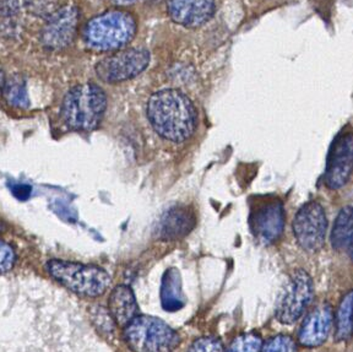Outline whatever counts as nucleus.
Wrapping results in <instances>:
<instances>
[{
  "mask_svg": "<svg viewBox=\"0 0 353 352\" xmlns=\"http://www.w3.org/2000/svg\"><path fill=\"white\" fill-rule=\"evenodd\" d=\"M192 352H221L225 351L223 344L221 342L220 339L214 338V336H205L200 338L198 340L193 342V345L189 349Z\"/></svg>",
  "mask_w": 353,
  "mask_h": 352,
  "instance_id": "412c9836",
  "label": "nucleus"
},
{
  "mask_svg": "<svg viewBox=\"0 0 353 352\" xmlns=\"http://www.w3.org/2000/svg\"><path fill=\"white\" fill-rule=\"evenodd\" d=\"M94 315L97 317L96 324L99 326V331H105L108 334L114 331V325H117L116 322L112 318V315H110V312L107 309L99 307L97 309V313H94Z\"/></svg>",
  "mask_w": 353,
  "mask_h": 352,
  "instance_id": "b1692460",
  "label": "nucleus"
},
{
  "mask_svg": "<svg viewBox=\"0 0 353 352\" xmlns=\"http://www.w3.org/2000/svg\"><path fill=\"white\" fill-rule=\"evenodd\" d=\"M261 336L255 333L241 334L233 339V342L227 347L228 352H258L261 351L263 346Z\"/></svg>",
  "mask_w": 353,
  "mask_h": 352,
  "instance_id": "6ab92c4d",
  "label": "nucleus"
},
{
  "mask_svg": "<svg viewBox=\"0 0 353 352\" xmlns=\"http://www.w3.org/2000/svg\"><path fill=\"white\" fill-rule=\"evenodd\" d=\"M331 243L339 252H352V208L348 205L337 215L335 225L331 232Z\"/></svg>",
  "mask_w": 353,
  "mask_h": 352,
  "instance_id": "dca6fc26",
  "label": "nucleus"
},
{
  "mask_svg": "<svg viewBox=\"0 0 353 352\" xmlns=\"http://www.w3.org/2000/svg\"><path fill=\"white\" fill-rule=\"evenodd\" d=\"M47 271L63 286L83 297H99L110 285V276L94 265L80 264L64 260H50Z\"/></svg>",
  "mask_w": 353,
  "mask_h": 352,
  "instance_id": "20e7f679",
  "label": "nucleus"
},
{
  "mask_svg": "<svg viewBox=\"0 0 353 352\" xmlns=\"http://www.w3.org/2000/svg\"><path fill=\"white\" fill-rule=\"evenodd\" d=\"M352 135L343 134L335 140L327 157L324 179L329 189L346 186L352 172Z\"/></svg>",
  "mask_w": 353,
  "mask_h": 352,
  "instance_id": "9b49d317",
  "label": "nucleus"
},
{
  "mask_svg": "<svg viewBox=\"0 0 353 352\" xmlns=\"http://www.w3.org/2000/svg\"><path fill=\"white\" fill-rule=\"evenodd\" d=\"M137 20L124 10L105 11L83 28V42L96 52H113L130 43L137 33Z\"/></svg>",
  "mask_w": 353,
  "mask_h": 352,
  "instance_id": "f03ea898",
  "label": "nucleus"
},
{
  "mask_svg": "<svg viewBox=\"0 0 353 352\" xmlns=\"http://www.w3.org/2000/svg\"><path fill=\"white\" fill-rule=\"evenodd\" d=\"M11 192L14 194V197L19 199V200H26V199L30 198L32 188H31V186H28V184H15L11 188Z\"/></svg>",
  "mask_w": 353,
  "mask_h": 352,
  "instance_id": "393cba45",
  "label": "nucleus"
},
{
  "mask_svg": "<svg viewBox=\"0 0 353 352\" xmlns=\"http://www.w3.org/2000/svg\"><path fill=\"white\" fill-rule=\"evenodd\" d=\"M4 84H6V77H4V72L0 70V92L3 91V88H4Z\"/></svg>",
  "mask_w": 353,
  "mask_h": 352,
  "instance_id": "bb28decb",
  "label": "nucleus"
},
{
  "mask_svg": "<svg viewBox=\"0 0 353 352\" xmlns=\"http://www.w3.org/2000/svg\"><path fill=\"white\" fill-rule=\"evenodd\" d=\"M150 53L143 48L118 50L96 64V74L103 83L117 84L132 80L149 66Z\"/></svg>",
  "mask_w": 353,
  "mask_h": 352,
  "instance_id": "0eeeda50",
  "label": "nucleus"
},
{
  "mask_svg": "<svg viewBox=\"0 0 353 352\" xmlns=\"http://www.w3.org/2000/svg\"><path fill=\"white\" fill-rule=\"evenodd\" d=\"M17 262V254L10 244L0 241V274L12 269Z\"/></svg>",
  "mask_w": 353,
  "mask_h": 352,
  "instance_id": "5701e85b",
  "label": "nucleus"
},
{
  "mask_svg": "<svg viewBox=\"0 0 353 352\" xmlns=\"http://www.w3.org/2000/svg\"><path fill=\"white\" fill-rule=\"evenodd\" d=\"M167 11L172 21L178 25L199 28L214 17L215 0H168Z\"/></svg>",
  "mask_w": 353,
  "mask_h": 352,
  "instance_id": "f8f14e48",
  "label": "nucleus"
},
{
  "mask_svg": "<svg viewBox=\"0 0 353 352\" xmlns=\"http://www.w3.org/2000/svg\"><path fill=\"white\" fill-rule=\"evenodd\" d=\"M195 225V216L193 211L178 206L168 210L161 219L160 236L165 239L183 238L193 230Z\"/></svg>",
  "mask_w": 353,
  "mask_h": 352,
  "instance_id": "2eb2a0df",
  "label": "nucleus"
},
{
  "mask_svg": "<svg viewBox=\"0 0 353 352\" xmlns=\"http://www.w3.org/2000/svg\"><path fill=\"white\" fill-rule=\"evenodd\" d=\"M108 312L117 325L124 328L138 315L139 307L135 295L128 285H119L110 292Z\"/></svg>",
  "mask_w": 353,
  "mask_h": 352,
  "instance_id": "4468645a",
  "label": "nucleus"
},
{
  "mask_svg": "<svg viewBox=\"0 0 353 352\" xmlns=\"http://www.w3.org/2000/svg\"><path fill=\"white\" fill-rule=\"evenodd\" d=\"M31 0H0V17H12L30 6Z\"/></svg>",
  "mask_w": 353,
  "mask_h": 352,
  "instance_id": "4be33fe9",
  "label": "nucleus"
},
{
  "mask_svg": "<svg viewBox=\"0 0 353 352\" xmlns=\"http://www.w3.org/2000/svg\"><path fill=\"white\" fill-rule=\"evenodd\" d=\"M112 4H114V6H128V4H132L134 1H137V0H110Z\"/></svg>",
  "mask_w": 353,
  "mask_h": 352,
  "instance_id": "a878e982",
  "label": "nucleus"
},
{
  "mask_svg": "<svg viewBox=\"0 0 353 352\" xmlns=\"http://www.w3.org/2000/svg\"><path fill=\"white\" fill-rule=\"evenodd\" d=\"M3 92L9 105L17 108H28L30 106L26 83L22 77H12L9 80H6Z\"/></svg>",
  "mask_w": 353,
  "mask_h": 352,
  "instance_id": "a211bd4d",
  "label": "nucleus"
},
{
  "mask_svg": "<svg viewBox=\"0 0 353 352\" xmlns=\"http://www.w3.org/2000/svg\"><path fill=\"white\" fill-rule=\"evenodd\" d=\"M263 352H292L297 351V344L291 336L277 335L272 336L263 342L261 346Z\"/></svg>",
  "mask_w": 353,
  "mask_h": 352,
  "instance_id": "aec40b11",
  "label": "nucleus"
},
{
  "mask_svg": "<svg viewBox=\"0 0 353 352\" xmlns=\"http://www.w3.org/2000/svg\"><path fill=\"white\" fill-rule=\"evenodd\" d=\"M123 329L124 342L132 351H172L181 342L174 329L152 315H137Z\"/></svg>",
  "mask_w": 353,
  "mask_h": 352,
  "instance_id": "39448f33",
  "label": "nucleus"
},
{
  "mask_svg": "<svg viewBox=\"0 0 353 352\" xmlns=\"http://www.w3.org/2000/svg\"><path fill=\"white\" fill-rule=\"evenodd\" d=\"M80 12L77 8L65 6L55 10L47 19L42 30V43L52 50H64L77 37Z\"/></svg>",
  "mask_w": 353,
  "mask_h": 352,
  "instance_id": "9d476101",
  "label": "nucleus"
},
{
  "mask_svg": "<svg viewBox=\"0 0 353 352\" xmlns=\"http://www.w3.org/2000/svg\"><path fill=\"white\" fill-rule=\"evenodd\" d=\"M107 108L105 92L96 84L72 88L64 97L61 117L66 127L79 132H91L99 127Z\"/></svg>",
  "mask_w": 353,
  "mask_h": 352,
  "instance_id": "7ed1b4c3",
  "label": "nucleus"
},
{
  "mask_svg": "<svg viewBox=\"0 0 353 352\" xmlns=\"http://www.w3.org/2000/svg\"><path fill=\"white\" fill-rule=\"evenodd\" d=\"M352 292L343 296L337 309L335 317V339L336 342H346L352 335Z\"/></svg>",
  "mask_w": 353,
  "mask_h": 352,
  "instance_id": "f3484780",
  "label": "nucleus"
},
{
  "mask_svg": "<svg viewBox=\"0 0 353 352\" xmlns=\"http://www.w3.org/2000/svg\"><path fill=\"white\" fill-rule=\"evenodd\" d=\"M314 298V282L303 269L294 270L287 277L276 301V318L282 324H294Z\"/></svg>",
  "mask_w": 353,
  "mask_h": 352,
  "instance_id": "423d86ee",
  "label": "nucleus"
},
{
  "mask_svg": "<svg viewBox=\"0 0 353 352\" xmlns=\"http://www.w3.org/2000/svg\"><path fill=\"white\" fill-rule=\"evenodd\" d=\"M146 115L154 132L172 143L185 141L196 129V110L179 90L165 88L154 92L148 102Z\"/></svg>",
  "mask_w": 353,
  "mask_h": 352,
  "instance_id": "f257e3e1",
  "label": "nucleus"
},
{
  "mask_svg": "<svg viewBox=\"0 0 353 352\" xmlns=\"http://www.w3.org/2000/svg\"><path fill=\"white\" fill-rule=\"evenodd\" d=\"M332 320L330 304H320L304 318L298 331V342L304 347L321 346L330 335Z\"/></svg>",
  "mask_w": 353,
  "mask_h": 352,
  "instance_id": "ddd939ff",
  "label": "nucleus"
},
{
  "mask_svg": "<svg viewBox=\"0 0 353 352\" xmlns=\"http://www.w3.org/2000/svg\"><path fill=\"white\" fill-rule=\"evenodd\" d=\"M293 233L298 244L308 253H316L325 244L327 219L325 210L318 202L304 204L293 220Z\"/></svg>",
  "mask_w": 353,
  "mask_h": 352,
  "instance_id": "6e6552de",
  "label": "nucleus"
},
{
  "mask_svg": "<svg viewBox=\"0 0 353 352\" xmlns=\"http://www.w3.org/2000/svg\"><path fill=\"white\" fill-rule=\"evenodd\" d=\"M249 224L254 237L260 242L264 244L276 242L285 227V211L281 200L277 198L258 200L252 206Z\"/></svg>",
  "mask_w": 353,
  "mask_h": 352,
  "instance_id": "1a4fd4ad",
  "label": "nucleus"
}]
</instances>
